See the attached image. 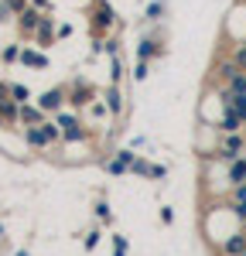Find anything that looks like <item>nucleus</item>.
Instances as JSON below:
<instances>
[{
	"instance_id": "32",
	"label": "nucleus",
	"mask_w": 246,
	"mask_h": 256,
	"mask_svg": "<svg viewBox=\"0 0 246 256\" xmlns=\"http://www.w3.org/2000/svg\"><path fill=\"white\" fill-rule=\"evenodd\" d=\"M7 4H10V7H14V14H20V10H24V7H28V0H7Z\"/></svg>"
},
{
	"instance_id": "9",
	"label": "nucleus",
	"mask_w": 246,
	"mask_h": 256,
	"mask_svg": "<svg viewBox=\"0 0 246 256\" xmlns=\"http://www.w3.org/2000/svg\"><path fill=\"white\" fill-rule=\"evenodd\" d=\"M216 126H219V134H240L246 123H243V116H240L232 106H222V120H219Z\"/></svg>"
},
{
	"instance_id": "25",
	"label": "nucleus",
	"mask_w": 246,
	"mask_h": 256,
	"mask_svg": "<svg viewBox=\"0 0 246 256\" xmlns=\"http://www.w3.org/2000/svg\"><path fill=\"white\" fill-rule=\"evenodd\" d=\"M96 218H100V222H106V226L113 222V212H110V205H106V202H96Z\"/></svg>"
},
{
	"instance_id": "16",
	"label": "nucleus",
	"mask_w": 246,
	"mask_h": 256,
	"mask_svg": "<svg viewBox=\"0 0 246 256\" xmlns=\"http://www.w3.org/2000/svg\"><path fill=\"white\" fill-rule=\"evenodd\" d=\"M86 113H89V120L92 123H100V120H110L113 113H110V106H106V99H92L89 106H86Z\"/></svg>"
},
{
	"instance_id": "37",
	"label": "nucleus",
	"mask_w": 246,
	"mask_h": 256,
	"mask_svg": "<svg viewBox=\"0 0 246 256\" xmlns=\"http://www.w3.org/2000/svg\"><path fill=\"white\" fill-rule=\"evenodd\" d=\"M0 239H4V226H0Z\"/></svg>"
},
{
	"instance_id": "13",
	"label": "nucleus",
	"mask_w": 246,
	"mask_h": 256,
	"mask_svg": "<svg viewBox=\"0 0 246 256\" xmlns=\"http://www.w3.org/2000/svg\"><path fill=\"white\" fill-rule=\"evenodd\" d=\"M55 34H58V24H55V18H52V14H44V18H41V24H38V31H34V38H38V44L44 48L48 41H55Z\"/></svg>"
},
{
	"instance_id": "29",
	"label": "nucleus",
	"mask_w": 246,
	"mask_h": 256,
	"mask_svg": "<svg viewBox=\"0 0 246 256\" xmlns=\"http://www.w3.org/2000/svg\"><path fill=\"white\" fill-rule=\"evenodd\" d=\"M147 72H150V65L137 58V65H134V79H137V82H144V79H147Z\"/></svg>"
},
{
	"instance_id": "35",
	"label": "nucleus",
	"mask_w": 246,
	"mask_h": 256,
	"mask_svg": "<svg viewBox=\"0 0 246 256\" xmlns=\"http://www.w3.org/2000/svg\"><path fill=\"white\" fill-rule=\"evenodd\" d=\"M14 256H31V253H28V250H18V253H14Z\"/></svg>"
},
{
	"instance_id": "36",
	"label": "nucleus",
	"mask_w": 246,
	"mask_h": 256,
	"mask_svg": "<svg viewBox=\"0 0 246 256\" xmlns=\"http://www.w3.org/2000/svg\"><path fill=\"white\" fill-rule=\"evenodd\" d=\"M0 126H7V120H4V113H0Z\"/></svg>"
},
{
	"instance_id": "21",
	"label": "nucleus",
	"mask_w": 246,
	"mask_h": 256,
	"mask_svg": "<svg viewBox=\"0 0 246 256\" xmlns=\"http://www.w3.org/2000/svg\"><path fill=\"white\" fill-rule=\"evenodd\" d=\"M41 130H44V137L52 140V144H58V140H62V126H58V120H44V123H41Z\"/></svg>"
},
{
	"instance_id": "22",
	"label": "nucleus",
	"mask_w": 246,
	"mask_h": 256,
	"mask_svg": "<svg viewBox=\"0 0 246 256\" xmlns=\"http://www.w3.org/2000/svg\"><path fill=\"white\" fill-rule=\"evenodd\" d=\"M20 52H24L20 44H4V52H0V62H7V65H10V62H20Z\"/></svg>"
},
{
	"instance_id": "20",
	"label": "nucleus",
	"mask_w": 246,
	"mask_h": 256,
	"mask_svg": "<svg viewBox=\"0 0 246 256\" xmlns=\"http://www.w3.org/2000/svg\"><path fill=\"white\" fill-rule=\"evenodd\" d=\"M102 168H106V174H126V171H130V164H123L116 154H113L110 160H102Z\"/></svg>"
},
{
	"instance_id": "33",
	"label": "nucleus",
	"mask_w": 246,
	"mask_h": 256,
	"mask_svg": "<svg viewBox=\"0 0 246 256\" xmlns=\"http://www.w3.org/2000/svg\"><path fill=\"white\" fill-rule=\"evenodd\" d=\"M72 34V24H58V38H68Z\"/></svg>"
},
{
	"instance_id": "31",
	"label": "nucleus",
	"mask_w": 246,
	"mask_h": 256,
	"mask_svg": "<svg viewBox=\"0 0 246 256\" xmlns=\"http://www.w3.org/2000/svg\"><path fill=\"white\" fill-rule=\"evenodd\" d=\"M7 14H14V7H10V4L4 0V4H0V20H7Z\"/></svg>"
},
{
	"instance_id": "3",
	"label": "nucleus",
	"mask_w": 246,
	"mask_h": 256,
	"mask_svg": "<svg viewBox=\"0 0 246 256\" xmlns=\"http://www.w3.org/2000/svg\"><path fill=\"white\" fill-rule=\"evenodd\" d=\"M130 174H140V178H154V181H164V178H168V168H164V164H150L147 158H134V164H130Z\"/></svg>"
},
{
	"instance_id": "1",
	"label": "nucleus",
	"mask_w": 246,
	"mask_h": 256,
	"mask_svg": "<svg viewBox=\"0 0 246 256\" xmlns=\"http://www.w3.org/2000/svg\"><path fill=\"white\" fill-rule=\"evenodd\" d=\"M243 154H246V137H243V130H240V134H222V144H219L216 158L222 160V164H232V160L243 158Z\"/></svg>"
},
{
	"instance_id": "7",
	"label": "nucleus",
	"mask_w": 246,
	"mask_h": 256,
	"mask_svg": "<svg viewBox=\"0 0 246 256\" xmlns=\"http://www.w3.org/2000/svg\"><path fill=\"white\" fill-rule=\"evenodd\" d=\"M20 65H28V68H48L52 58L41 52V44H38V48H34V44H24V52H20Z\"/></svg>"
},
{
	"instance_id": "17",
	"label": "nucleus",
	"mask_w": 246,
	"mask_h": 256,
	"mask_svg": "<svg viewBox=\"0 0 246 256\" xmlns=\"http://www.w3.org/2000/svg\"><path fill=\"white\" fill-rule=\"evenodd\" d=\"M246 181V154L229 164V184H243Z\"/></svg>"
},
{
	"instance_id": "2",
	"label": "nucleus",
	"mask_w": 246,
	"mask_h": 256,
	"mask_svg": "<svg viewBox=\"0 0 246 256\" xmlns=\"http://www.w3.org/2000/svg\"><path fill=\"white\" fill-rule=\"evenodd\" d=\"M34 102H38V106L44 110V113H48V116H55L62 106L68 102V92H65V89H58V86H52V89H44V92H41Z\"/></svg>"
},
{
	"instance_id": "28",
	"label": "nucleus",
	"mask_w": 246,
	"mask_h": 256,
	"mask_svg": "<svg viewBox=\"0 0 246 256\" xmlns=\"http://www.w3.org/2000/svg\"><path fill=\"white\" fill-rule=\"evenodd\" d=\"M126 236H113V256H126Z\"/></svg>"
},
{
	"instance_id": "19",
	"label": "nucleus",
	"mask_w": 246,
	"mask_h": 256,
	"mask_svg": "<svg viewBox=\"0 0 246 256\" xmlns=\"http://www.w3.org/2000/svg\"><path fill=\"white\" fill-rule=\"evenodd\" d=\"M10 96L18 99L20 106H24V102H34V96H31V89H28V86H20V82H10Z\"/></svg>"
},
{
	"instance_id": "11",
	"label": "nucleus",
	"mask_w": 246,
	"mask_h": 256,
	"mask_svg": "<svg viewBox=\"0 0 246 256\" xmlns=\"http://www.w3.org/2000/svg\"><path fill=\"white\" fill-rule=\"evenodd\" d=\"M102 99H106V106H110L113 116H123V113H126V99H123V92H120L116 82H110V89L102 92Z\"/></svg>"
},
{
	"instance_id": "15",
	"label": "nucleus",
	"mask_w": 246,
	"mask_h": 256,
	"mask_svg": "<svg viewBox=\"0 0 246 256\" xmlns=\"http://www.w3.org/2000/svg\"><path fill=\"white\" fill-rule=\"evenodd\" d=\"M161 52H164V48H161V41H158V38H144L140 44H137V58H140V62L158 58Z\"/></svg>"
},
{
	"instance_id": "8",
	"label": "nucleus",
	"mask_w": 246,
	"mask_h": 256,
	"mask_svg": "<svg viewBox=\"0 0 246 256\" xmlns=\"http://www.w3.org/2000/svg\"><path fill=\"white\" fill-rule=\"evenodd\" d=\"M92 99H96V89H92L89 82H76V89L68 92V106H76V110H86Z\"/></svg>"
},
{
	"instance_id": "26",
	"label": "nucleus",
	"mask_w": 246,
	"mask_h": 256,
	"mask_svg": "<svg viewBox=\"0 0 246 256\" xmlns=\"http://www.w3.org/2000/svg\"><path fill=\"white\" fill-rule=\"evenodd\" d=\"M232 58L240 62V68H246V41H240V44H232V52H229Z\"/></svg>"
},
{
	"instance_id": "30",
	"label": "nucleus",
	"mask_w": 246,
	"mask_h": 256,
	"mask_svg": "<svg viewBox=\"0 0 246 256\" xmlns=\"http://www.w3.org/2000/svg\"><path fill=\"white\" fill-rule=\"evenodd\" d=\"M100 229H92V232H89V236H86V250H96V246H100Z\"/></svg>"
},
{
	"instance_id": "18",
	"label": "nucleus",
	"mask_w": 246,
	"mask_h": 256,
	"mask_svg": "<svg viewBox=\"0 0 246 256\" xmlns=\"http://www.w3.org/2000/svg\"><path fill=\"white\" fill-rule=\"evenodd\" d=\"M89 137V130L82 126V123H72V126H62V140L65 144H76V140H86Z\"/></svg>"
},
{
	"instance_id": "12",
	"label": "nucleus",
	"mask_w": 246,
	"mask_h": 256,
	"mask_svg": "<svg viewBox=\"0 0 246 256\" xmlns=\"http://www.w3.org/2000/svg\"><path fill=\"white\" fill-rule=\"evenodd\" d=\"M243 253H246V232L236 229L222 239V256H243Z\"/></svg>"
},
{
	"instance_id": "4",
	"label": "nucleus",
	"mask_w": 246,
	"mask_h": 256,
	"mask_svg": "<svg viewBox=\"0 0 246 256\" xmlns=\"http://www.w3.org/2000/svg\"><path fill=\"white\" fill-rule=\"evenodd\" d=\"M113 24H116L113 7H110L106 0H100V4H96V10H92V31H96V34H102V31H110Z\"/></svg>"
},
{
	"instance_id": "6",
	"label": "nucleus",
	"mask_w": 246,
	"mask_h": 256,
	"mask_svg": "<svg viewBox=\"0 0 246 256\" xmlns=\"http://www.w3.org/2000/svg\"><path fill=\"white\" fill-rule=\"evenodd\" d=\"M41 18H44V10H41V7H34V4H28V7L18 14L20 31H24V34H34V31H38V24H41Z\"/></svg>"
},
{
	"instance_id": "14",
	"label": "nucleus",
	"mask_w": 246,
	"mask_h": 256,
	"mask_svg": "<svg viewBox=\"0 0 246 256\" xmlns=\"http://www.w3.org/2000/svg\"><path fill=\"white\" fill-rule=\"evenodd\" d=\"M20 137H24V144H28V147H34V150H41V147H48V144H52V140L44 137L41 123H38V126H20Z\"/></svg>"
},
{
	"instance_id": "5",
	"label": "nucleus",
	"mask_w": 246,
	"mask_h": 256,
	"mask_svg": "<svg viewBox=\"0 0 246 256\" xmlns=\"http://www.w3.org/2000/svg\"><path fill=\"white\" fill-rule=\"evenodd\" d=\"M240 72H243V68H240V62L232 58V55H226V58H219L216 65H212V76L222 82V86H226V82H232Z\"/></svg>"
},
{
	"instance_id": "23",
	"label": "nucleus",
	"mask_w": 246,
	"mask_h": 256,
	"mask_svg": "<svg viewBox=\"0 0 246 256\" xmlns=\"http://www.w3.org/2000/svg\"><path fill=\"white\" fill-rule=\"evenodd\" d=\"M120 79H123V62L116 58V55H110V82L120 86Z\"/></svg>"
},
{
	"instance_id": "34",
	"label": "nucleus",
	"mask_w": 246,
	"mask_h": 256,
	"mask_svg": "<svg viewBox=\"0 0 246 256\" xmlns=\"http://www.w3.org/2000/svg\"><path fill=\"white\" fill-rule=\"evenodd\" d=\"M31 4H34V7H41V10H48V7H52L48 0H31Z\"/></svg>"
},
{
	"instance_id": "27",
	"label": "nucleus",
	"mask_w": 246,
	"mask_h": 256,
	"mask_svg": "<svg viewBox=\"0 0 246 256\" xmlns=\"http://www.w3.org/2000/svg\"><path fill=\"white\" fill-rule=\"evenodd\" d=\"M229 202H246V181H243V184H232V188H229Z\"/></svg>"
},
{
	"instance_id": "24",
	"label": "nucleus",
	"mask_w": 246,
	"mask_h": 256,
	"mask_svg": "<svg viewBox=\"0 0 246 256\" xmlns=\"http://www.w3.org/2000/svg\"><path fill=\"white\" fill-rule=\"evenodd\" d=\"M161 18H164V0H154V4L147 7V20H150V24H158Z\"/></svg>"
},
{
	"instance_id": "10",
	"label": "nucleus",
	"mask_w": 246,
	"mask_h": 256,
	"mask_svg": "<svg viewBox=\"0 0 246 256\" xmlns=\"http://www.w3.org/2000/svg\"><path fill=\"white\" fill-rule=\"evenodd\" d=\"M44 120H48V113L41 110L38 102H24V106H20V116H18L20 126H38V123H44Z\"/></svg>"
}]
</instances>
